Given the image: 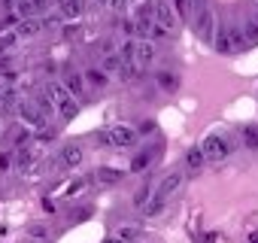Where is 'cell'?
<instances>
[{
  "instance_id": "cell-12",
  "label": "cell",
  "mask_w": 258,
  "mask_h": 243,
  "mask_svg": "<svg viewBox=\"0 0 258 243\" xmlns=\"http://www.w3.org/2000/svg\"><path fill=\"white\" fill-rule=\"evenodd\" d=\"M182 183H185V173H182V170H170V173H167V176H164V179L155 186V192L170 198L173 192H179V189H182Z\"/></svg>"
},
{
  "instance_id": "cell-18",
  "label": "cell",
  "mask_w": 258,
  "mask_h": 243,
  "mask_svg": "<svg viewBox=\"0 0 258 243\" xmlns=\"http://www.w3.org/2000/svg\"><path fill=\"white\" fill-rule=\"evenodd\" d=\"M204 164H207V155H204V149H201V146H191V149L185 152V167H188L191 173H198Z\"/></svg>"
},
{
  "instance_id": "cell-3",
  "label": "cell",
  "mask_w": 258,
  "mask_h": 243,
  "mask_svg": "<svg viewBox=\"0 0 258 243\" xmlns=\"http://www.w3.org/2000/svg\"><path fill=\"white\" fill-rule=\"evenodd\" d=\"M213 46H216L219 55H234V52H240L246 46V40H243V31L237 25H222L213 34Z\"/></svg>"
},
{
  "instance_id": "cell-24",
  "label": "cell",
  "mask_w": 258,
  "mask_h": 243,
  "mask_svg": "<svg viewBox=\"0 0 258 243\" xmlns=\"http://www.w3.org/2000/svg\"><path fill=\"white\" fill-rule=\"evenodd\" d=\"M34 106H37V109H40V112H43L46 118H49V115L55 112V103H52V97H49V91H46V94H40V97H34Z\"/></svg>"
},
{
  "instance_id": "cell-8",
  "label": "cell",
  "mask_w": 258,
  "mask_h": 243,
  "mask_svg": "<svg viewBox=\"0 0 258 243\" xmlns=\"http://www.w3.org/2000/svg\"><path fill=\"white\" fill-rule=\"evenodd\" d=\"M19 115H22V122H25V125H31L34 131H40V128H46V115L34 106V100H22L19 103V109H16Z\"/></svg>"
},
{
  "instance_id": "cell-20",
  "label": "cell",
  "mask_w": 258,
  "mask_h": 243,
  "mask_svg": "<svg viewBox=\"0 0 258 243\" xmlns=\"http://www.w3.org/2000/svg\"><path fill=\"white\" fill-rule=\"evenodd\" d=\"M240 31H243V40H246V46H255V43H258V22H255V19H246Z\"/></svg>"
},
{
  "instance_id": "cell-29",
  "label": "cell",
  "mask_w": 258,
  "mask_h": 243,
  "mask_svg": "<svg viewBox=\"0 0 258 243\" xmlns=\"http://www.w3.org/2000/svg\"><path fill=\"white\" fill-rule=\"evenodd\" d=\"M173 10H176V16L185 22V19H188V0H173Z\"/></svg>"
},
{
  "instance_id": "cell-27",
  "label": "cell",
  "mask_w": 258,
  "mask_h": 243,
  "mask_svg": "<svg viewBox=\"0 0 258 243\" xmlns=\"http://www.w3.org/2000/svg\"><path fill=\"white\" fill-rule=\"evenodd\" d=\"M28 234H31L34 240H46V237H49V228H43V225H31Z\"/></svg>"
},
{
  "instance_id": "cell-9",
  "label": "cell",
  "mask_w": 258,
  "mask_h": 243,
  "mask_svg": "<svg viewBox=\"0 0 258 243\" xmlns=\"http://www.w3.org/2000/svg\"><path fill=\"white\" fill-rule=\"evenodd\" d=\"M82 158H85V152H82V146H76V143H67V146H61V152H58V164H61L64 170L79 167Z\"/></svg>"
},
{
  "instance_id": "cell-23",
  "label": "cell",
  "mask_w": 258,
  "mask_h": 243,
  "mask_svg": "<svg viewBox=\"0 0 258 243\" xmlns=\"http://www.w3.org/2000/svg\"><path fill=\"white\" fill-rule=\"evenodd\" d=\"M106 73H118V67H121V55L118 52H103V64H100Z\"/></svg>"
},
{
  "instance_id": "cell-17",
  "label": "cell",
  "mask_w": 258,
  "mask_h": 243,
  "mask_svg": "<svg viewBox=\"0 0 258 243\" xmlns=\"http://www.w3.org/2000/svg\"><path fill=\"white\" fill-rule=\"evenodd\" d=\"M167 201H170L167 195H158V192L152 189V198L146 201V207H143V213H146L149 219H152V216H161V213H164V207H167Z\"/></svg>"
},
{
  "instance_id": "cell-28",
  "label": "cell",
  "mask_w": 258,
  "mask_h": 243,
  "mask_svg": "<svg viewBox=\"0 0 258 243\" xmlns=\"http://www.w3.org/2000/svg\"><path fill=\"white\" fill-rule=\"evenodd\" d=\"M16 40H19V37H16V31H13V34H4V37H0V52L13 49V46H16Z\"/></svg>"
},
{
  "instance_id": "cell-15",
  "label": "cell",
  "mask_w": 258,
  "mask_h": 243,
  "mask_svg": "<svg viewBox=\"0 0 258 243\" xmlns=\"http://www.w3.org/2000/svg\"><path fill=\"white\" fill-rule=\"evenodd\" d=\"M82 79H85V85H91V88H106L109 85V73L103 70V67H88L85 73H82Z\"/></svg>"
},
{
  "instance_id": "cell-37",
  "label": "cell",
  "mask_w": 258,
  "mask_h": 243,
  "mask_svg": "<svg viewBox=\"0 0 258 243\" xmlns=\"http://www.w3.org/2000/svg\"><path fill=\"white\" fill-rule=\"evenodd\" d=\"M255 4H258V0H255Z\"/></svg>"
},
{
  "instance_id": "cell-36",
  "label": "cell",
  "mask_w": 258,
  "mask_h": 243,
  "mask_svg": "<svg viewBox=\"0 0 258 243\" xmlns=\"http://www.w3.org/2000/svg\"><path fill=\"white\" fill-rule=\"evenodd\" d=\"M255 22H258V10H255Z\"/></svg>"
},
{
  "instance_id": "cell-13",
  "label": "cell",
  "mask_w": 258,
  "mask_h": 243,
  "mask_svg": "<svg viewBox=\"0 0 258 243\" xmlns=\"http://www.w3.org/2000/svg\"><path fill=\"white\" fill-rule=\"evenodd\" d=\"M179 82H182V79H179V73H176V70H158V73H155V85H158L164 94L179 91Z\"/></svg>"
},
{
  "instance_id": "cell-21",
  "label": "cell",
  "mask_w": 258,
  "mask_h": 243,
  "mask_svg": "<svg viewBox=\"0 0 258 243\" xmlns=\"http://www.w3.org/2000/svg\"><path fill=\"white\" fill-rule=\"evenodd\" d=\"M85 186H88V179L76 176L73 183H67V186H64V198H70V201H73V198H79V195L85 192Z\"/></svg>"
},
{
  "instance_id": "cell-2",
  "label": "cell",
  "mask_w": 258,
  "mask_h": 243,
  "mask_svg": "<svg viewBox=\"0 0 258 243\" xmlns=\"http://www.w3.org/2000/svg\"><path fill=\"white\" fill-rule=\"evenodd\" d=\"M97 140H100L103 146H112V149H131V146H137L140 134H137V128H131V125H112L109 131H100Z\"/></svg>"
},
{
  "instance_id": "cell-11",
  "label": "cell",
  "mask_w": 258,
  "mask_h": 243,
  "mask_svg": "<svg viewBox=\"0 0 258 243\" xmlns=\"http://www.w3.org/2000/svg\"><path fill=\"white\" fill-rule=\"evenodd\" d=\"M40 31H43V19H37V16L19 19V25H16V37H19V40H31V37H37Z\"/></svg>"
},
{
  "instance_id": "cell-32",
  "label": "cell",
  "mask_w": 258,
  "mask_h": 243,
  "mask_svg": "<svg viewBox=\"0 0 258 243\" xmlns=\"http://www.w3.org/2000/svg\"><path fill=\"white\" fill-rule=\"evenodd\" d=\"M137 134H140V137H146V134H155V122H140Z\"/></svg>"
},
{
  "instance_id": "cell-30",
  "label": "cell",
  "mask_w": 258,
  "mask_h": 243,
  "mask_svg": "<svg viewBox=\"0 0 258 243\" xmlns=\"http://www.w3.org/2000/svg\"><path fill=\"white\" fill-rule=\"evenodd\" d=\"M137 237H140V228H121L118 231V240H124V243L127 240H137Z\"/></svg>"
},
{
  "instance_id": "cell-1",
  "label": "cell",
  "mask_w": 258,
  "mask_h": 243,
  "mask_svg": "<svg viewBox=\"0 0 258 243\" xmlns=\"http://www.w3.org/2000/svg\"><path fill=\"white\" fill-rule=\"evenodd\" d=\"M201 149H204V155H207V164H222V161H228V158L234 155L231 137H228V134H219V131L207 134L204 143H201Z\"/></svg>"
},
{
  "instance_id": "cell-26",
  "label": "cell",
  "mask_w": 258,
  "mask_h": 243,
  "mask_svg": "<svg viewBox=\"0 0 258 243\" xmlns=\"http://www.w3.org/2000/svg\"><path fill=\"white\" fill-rule=\"evenodd\" d=\"M10 170H13V152L0 149V173H10Z\"/></svg>"
},
{
  "instance_id": "cell-7",
  "label": "cell",
  "mask_w": 258,
  "mask_h": 243,
  "mask_svg": "<svg viewBox=\"0 0 258 243\" xmlns=\"http://www.w3.org/2000/svg\"><path fill=\"white\" fill-rule=\"evenodd\" d=\"M195 34H198L201 40H213V34H216V13H213L210 7H204V10L195 16Z\"/></svg>"
},
{
  "instance_id": "cell-6",
  "label": "cell",
  "mask_w": 258,
  "mask_h": 243,
  "mask_svg": "<svg viewBox=\"0 0 258 243\" xmlns=\"http://www.w3.org/2000/svg\"><path fill=\"white\" fill-rule=\"evenodd\" d=\"M155 43H149L146 37H140V40H134V67L137 70H146L152 61H155Z\"/></svg>"
},
{
  "instance_id": "cell-22",
  "label": "cell",
  "mask_w": 258,
  "mask_h": 243,
  "mask_svg": "<svg viewBox=\"0 0 258 243\" xmlns=\"http://www.w3.org/2000/svg\"><path fill=\"white\" fill-rule=\"evenodd\" d=\"M61 13L67 19H79L82 16V0H61Z\"/></svg>"
},
{
  "instance_id": "cell-31",
  "label": "cell",
  "mask_w": 258,
  "mask_h": 243,
  "mask_svg": "<svg viewBox=\"0 0 258 243\" xmlns=\"http://www.w3.org/2000/svg\"><path fill=\"white\" fill-rule=\"evenodd\" d=\"M204 7H207V0H188V19H195Z\"/></svg>"
},
{
  "instance_id": "cell-25",
  "label": "cell",
  "mask_w": 258,
  "mask_h": 243,
  "mask_svg": "<svg viewBox=\"0 0 258 243\" xmlns=\"http://www.w3.org/2000/svg\"><path fill=\"white\" fill-rule=\"evenodd\" d=\"M149 198H152V186H143V189L137 192V198H134V207H137V210H143Z\"/></svg>"
},
{
  "instance_id": "cell-5",
  "label": "cell",
  "mask_w": 258,
  "mask_h": 243,
  "mask_svg": "<svg viewBox=\"0 0 258 243\" xmlns=\"http://www.w3.org/2000/svg\"><path fill=\"white\" fill-rule=\"evenodd\" d=\"M152 19H155V25L164 28L167 34H173V28L179 25V16H176V10H173L170 0H155V4H152Z\"/></svg>"
},
{
  "instance_id": "cell-14",
  "label": "cell",
  "mask_w": 258,
  "mask_h": 243,
  "mask_svg": "<svg viewBox=\"0 0 258 243\" xmlns=\"http://www.w3.org/2000/svg\"><path fill=\"white\" fill-rule=\"evenodd\" d=\"M61 85H64L76 100L85 94V79H82V73H76V70H67V73H64V79H61Z\"/></svg>"
},
{
  "instance_id": "cell-35",
  "label": "cell",
  "mask_w": 258,
  "mask_h": 243,
  "mask_svg": "<svg viewBox=\"0 0 258 243\" xmlns=\"http://www.w3.org/2000/svg\"><path fill=\"white\" fill-rule=\"evenodd\" d=\"M246 243H258V231H252V234H249V240H246Z\"/></svg>"
},
{
  "instance_id": "cell-16",
  "label": "cell",
  "mask_w": 258,
  "mask_h": 243,
  "mask_svg": "<svg viewBox=\"0 0 258 243\" xmlns=\"http://www.w3.org/2000/svg\"><path fill=\"white\" fill-rule=\"evenodd\" d=\"M155 158H158V149H143L140 155H134L131 170H134V173H143V170H149V167L155 164Z\"/></svg>"
},
{
  "instance_id": "cell-4",
  "label": "cell",
  "mask_w": 258,
  "mask_h": 243,
  "mask_svg": "<svg viewBox=\"0 0 258 243\" xmlns=\"http://www.w3.org/2000/svg\"><path fill=\"white\" fill-rule=\"evenodd\" d=\"M46 91H49V97H52V103H55V109H58V115H61L64 122H70V118L79 112L76 97H73L61 82H49V85H46Z\"/></svg>"
},
{
  "instance_id": "cell-10",
  "label": "cell",
  "mask_w": 258,
  "mask_h": 243,
  "mask_svg": "<svg viewBox=\"0 0 258 243\" xmlns=\"http://www.w3.org/2000/svg\"><path fill=\"white\" fill-rule=\"evenodd\" d=\"M124 179V173L118 170V167H97L94 173H91V183L97 186V189H109V186H118Z\"/></svg>"
},
{
  "instance_id": "cell-33",
  "label": "cell",
  "mask_w": 258,
  "mask_h": 243,
  "mask_svg": "<svg viewBox=\"0 0 258 243\" xmlns=\"http://www.w3.org/2000/svg\"><path fill=\"white\" fill-rule=\"evenodd\" d=\"M43 210H49V213H55V201H52V198H49V195H46V198H43Z\"/></svg>"
},
{
  "instance_id": "cell-34",
  "label": "cell",
  "mask_w": 258,
  "mask_h": 243,
  "mask_svg": "<svg viewBox=\"0 0 258 243\" xmlns=\"http://www.w3.org/2000/svg\"><path fill=\"white\" fill-rule=\"evenodd\" d=\"M10 67H13V58H0V73L10 70Z\"/></svg>"
},
{
  "instance_id": "cell-19",
  "label": "cell",
  "mask_w": 258,
  "mask_h": 243,
  "mask_svg": "<svg viewBox=\"0 0 258 243\" xmlns=\"http://www.w3.org/2000/svg\"><path fill=\"white\" fill-rule=\"evenodd\" d=\"M240 140H243V149L258 152V128L255 125H240Z\"/></svg>"
}]
</instances>
